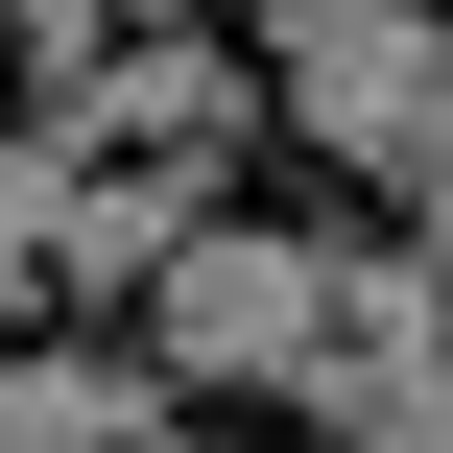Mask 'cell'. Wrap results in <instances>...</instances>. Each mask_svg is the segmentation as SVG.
<instances>
[{
	"instance_id": "obj_1",
	"label": "cell",
	"mask_w": 453,
	"mask_h": 453,
	"mask_svg": "<svg viewBox=\"0 0 453 453\" xmlns=\"http://www.w3.org/2000/svg\"><path fill=\"white\" fill-rule=\"evenodd\" d=\"M143 358H167L191 406H311V382H334V239L215 215V239L143 287Z\"/></svg>"
},
{
	"instance_id": "obj_2",
	"label": "cell",
	"mask_w": 453,
	"mask_h": 453,
	"mask_svg": "<svg viewBox=\"0 0 453 453\" xmlns=\"http://www.w3.org/2000/svg\"><path fill=\"white\" fill-rule=\"evenodd\" d=\"M287 119L334 143V167H453V24L430 0H287Z\"/></svg>"
},
{
	"instance_id": "obj_3",
	"label": "cell",
	"mask_w": 453,
	"mask_h": 453,
	"mask_svg": "<svg viewBox=\"0 0 453 453\" xmlns=\"http://www.w3.org/2000/svg\"><path fill=\"white\" fill-rule=\"evenodd\" d=\"M0 453H191V382L119 334H0Z\"/></svg>"
},
{
	"instance_id": "obj_4",
	"label": "cell",
	"mask_w": 453,
	"mask_h": 453,
	"mask_svg": "<svg viewBox=\"0 0 453 453\" xmlns=\"http://www.w3.org/2000/svg\"><path fill=\"white\" fill-rule=\"evenodd\" d=\"M72 143H96V167H239V72H215V24H143V48L96 72Z\"/></svg>"
},
{
	"instance_id": "obj_5",
	"label": "cell",
	"mask_w": 453,
	"mask_h": 453,
	"mask_svg": "<svg viewBox=\"0 0 453 453\" xmlns=\"http://www.w3.org/2000/svg\"><path fill=\"white\" fill-rule=\"evenodd\" d=\"M191 239H215V167H96V191H72V287H96V311H143Z\"/></svg>"
},
{
	"instance_id": "obj_6",
	"label": "cell",
	"mask_w": 453,
	"mask_h": 453,
	"mask_svg": "<svg viewBox=\"0 0 453 453\" xmlns=\"http://www.w3.org/2000/svg\"><path fill=\"white\" fill-rule=\"evenodd\" d=\"M430 358H453L430 239H334V382H430Z\"/></svg>"
},
{
	"instance_id": "obj_7",
	"label": "cell",
	"mask_w": 453,
	"mask_h": 453,
	"mask_svg": "<svg viewBox=\"0 0 453 453\" xmlns=\"http://www.w3.org/2000/svg\"><path fill=\"white\" fill-rule=\"evenodd\" d=\"M72 191H96V143H48V119H24V143H0V334L72 287Z\"/></svg>"
},
{
	"instance_id": "obj_8",
	"label": "cell",
	"mask_w": 453,
	"mask_h": 453,
	"mask_svg": "<svg viewBox=\"0 0 453 453\" xmlns=\"http://www.w3.org/2000/svg\"><path fill=\"white\" fill-rule=\"evenodd\" d=\"M0 72H24V119L72 143V119H96V72H119V0H0Z\"/></svg>"
},
{
	"instance_id": "obj_9",
	"label": "cell",
	"mask_w": 453,
	"mask_h": 453,
	"mask_svg": "<svg viewBox=\"0 0 453 453\" xmlns=\"http://www.w3.org/2000/svg\"><path fill=\"white\" fill-rule=\"evenodd\" d=\"M311 406H334V453H453V358L430 382H311Z\"/></svg>"
},
{
	"instance_id": "obj_10",
	"label": "cell",
	"mask_w": 453,
	"mask_h": 453,
	"mask_svg": "<svg viewBox=\"0 0 453 453\" xmlns=\"http://www.w3.org/2000/svg\"><path fill=\"white\" fill-rule=\"evenodd\" d=\"M406 239H430V287H453V167H430V191H406Z\"/></svg>"
},
{
	"instance_id": "obj_11",
	"label": "cell",
	"mask_w": 453,
	"mask_h": 453,
	"mask_svg": "<svg viewBox=\"0 0 453 453\" xmlns=\"http://www.w3.org/2000/svg\"><path fill=\"white\" fill-rule=\"evenodd\" d=\"M119 24H215V0H119Z\"/></svg>"
}]
</instances>
